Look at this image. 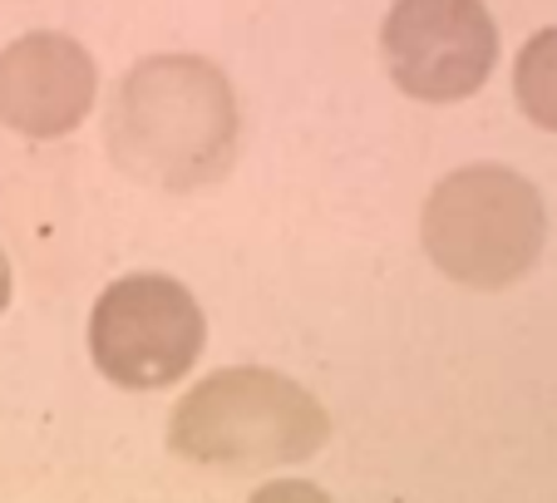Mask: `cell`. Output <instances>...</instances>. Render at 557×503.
I'll return each mask as SVG.
<instances>
[{"label": "cell", "mask_w": 557, "mask_h": 503, "mask_svg": "<svg viewBox=\"0 0 557 503\" xmlns=\"http://www.w3.org/2000/svg\"><path fill=\"white\" fill-rule=\"evenodd\" d=\"M237 89L208 54H144L119 74L104 148L124 179L153 193H198L237 163Z\"/></svg>", "instance_id": "6da1fadb"}, {"label": "cell", "mask_w": 557, "mask_h": 503, "mask_svg": "<svg viewBox=\"0 0 557 503\" xmlns=\"http://www.w3.org/2000/svg\"><path fill=\"white\" fill-rule=\"evenodd\" d=\"M424 257L449 282L504 292L523 282L547 247V208L533 179L504 163H469L434 183L420 212Z\"/></svg>", "instance_id": "7a4b0ae2"}, {"label": "cell", "mask_w": 557, "mask_h": 503, "mask_svg": "<svg viewBox=\"0 0 557 503\" xmlns=\"http://www.w3.org/2000/svg\"><path fill=\"white\" fill-rule=\"evenodd\" d=\"M331 419L282 370L227 366L169 415V450L193 464H296L326 444Z\"/></svg>", "instance_id": "3957f363"}, {"label": "cell", "mask_w": 557, "mask_h": 503, "mask_svg": "<svg viewBox=\"0 0 557 503\" xmlns=\"http://www.w3.org/2000/svg\"><path fill=\"white\" fill-rule=\"evenodd\" d=\"M208 346L198 296L163 272L119 277L89 311V360L119 390L178 385Z\"/></svg>", "instance_id": "277c9868"}, {"label": "cell", "mask_w": 557, "mask_h": 503, "mask_svg": "<svg viewBox=\"0 0 557 503\" xmlns=\"http://www.w3.org/2000/svg\"><path fill=\"white\" fill-rule=\"evenodd\" d=\"M380 60L420 105L479 95L498 64V25L484 0H395L380 25Z\"/></svg>", "instance_id": "5b68a950"}, {"label": "cell", "mask_w": 557, "mask_h": 503, "mask_svg": "<svg viewBox=\"0 0 557 503\" xmlns=\"http://www.w3.org/2000/svg\"><path fill=\"white\" fill-rule=\"evenodd\" d=\"M99 64L64 30H30L0 50V124L25 138H64L95 114Z\"/></svg>", "instance_id": "8992f818"}, {"label": "cell", "mask_w": 557, "mask_h": 503, "mask_svg": "<svg viewBox=\"0 0 557 503\" xmlns=\"http://www.w3.org/2000/svg\"><path fill=\"white\" fill-rule=\"evenodd\" d=\"M513 99L533 128L557 134V25L537 30L513 60Z\"/></svg>", "instance_id": "52a82bcc"}, {"label": "cell", "mask_w": 557, "mask_h": 503, "mask_svg": "<svg viewBox=\"0 0 557 503\" xmlns=\"http://www.w3.org/2000/svg\"><path fill=\"white\" fill-rule=\"evenodd\" d=\"M252 503H326L321 499V489H311V483H292V479H282V483H272V489H262Z\"/></svg>", "instance_id": "ba28073f"}, {"label": "cell", "mask_w": 557, "mask_h": 503, "mask_svg": "<svg viewBox=\"0 0 557 503\" xmlns=\"http://www.w3.org/2000/svg\"><path fill=\"white\" fill-rule=\"evenodd\" d=\"M11 292H15V277H11V257L0 252V316H5V306H11Z\"/></svg>", "instance_id": "9c48e42d"}]
</instances>
